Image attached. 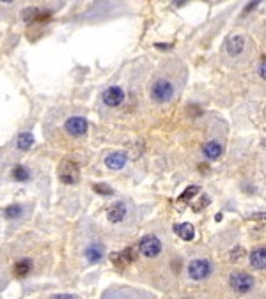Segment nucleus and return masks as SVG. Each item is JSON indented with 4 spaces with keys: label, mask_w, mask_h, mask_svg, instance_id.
I'll use <instances>...</instances> for the list:
<instances>
[{
    "label": "nucleus",
    "mask_w": 266,
    "mask_h": 299,
    "mask_svg": "<svg viewBox=\"0 0 266 299\" xmlns=\"http://www.w3.org/2000/svg\"><path fill=\"white\" fill-rule=\"evenodd\" d=\"M155 46H157L158 50H169V48H172L170 44H163V43H158V44H155Z\"/></svg>",
    "instance_id": "26"
},
{
    "label": "nucleus",
    "mask_w": 266,
    "mask_h": 299,
    "mask_svg": "<svg viewBox=\"0 0 266 299\" xmlns=\"http://www.w3.org/2000/svg\"><path fill=\"white\" fill-rule=\"evenodd\" d=\"M30 170L27 169V167H23V165H16L13 170H11V179L13 181H18V182H25L30 179Z\"/></svg>",
    "instance_id": "18"
},
{
    "label": "nucleus",
    "mask_w": 266,
    "mask_h": 299,
    "mask_svg": "<svg viewBox=\"0 0 266 299\" xmlns=\"http://www.w3.org/2000/svg\"><path fill=\"white\" fill-rule=\"evenodd\" d=\"M4 214H5V218H9V219L20 218V216H23V207H21L20 204H11V206H7L4 209Z\"/></svg>",
    "instance_id": "20"
},
{
    "label": "nucleus",
    "mask_w": 266,
    "mask_h": 299,
    "mask_svg": "<svg viewBox=\"0 0 266 299\" xmlns=\"http://www.w3.org/2000/svg\"><path fill=\"white\" fill-rule=\"evenodd\" d=\"M102 99L106 106L114 108V106H119L124 101V90L121 87H117V85H112V87H108L105 92H103Z\"/></svg>",
    "instance_id": "7"
},
{
    "label": "nucleus",
    "mask_w": 266,
    "mask_h": 299,
    "mask_svg": "<svg viewBox=\"0 0 266 299\" xmlns=\"http://www.w3.org/2000/svg\"><path fill=\"white\" fill-rule=\"evenodd\" d=\"M188 276L195 282H201V280H206L210 274H212L213 267L210 264V260L206 258H194V260L188 264Z\"/></svg>",
    "instance_id": "3"
},
{
    "label": "nucleus",
    "mask_w": 266,
    "mask_h": 299,
    "mask_svg": "<svg viewBox=\"0 0 266 299\" xmlns=\"http://www.w3.org/2000/svg\"><path fill=\"white\" fill-rule=\"evenodd\" d=\"M139 252L144 257L153 258L161 252V243L157 236H144L139 243Z\"/></svg>",
    "instance_id": "4"
},
{
    "label": "nucleus",
    "mask_w": 266,
    "mask_h": 299,
    "mask_svg": "<svg viewBox=\"0 0 266 299\" xmlns=\"http://www.w3.org/2000/svg\"><path fill=\"white\" fill-rule=\"evenodd\" d=\"M243 255H245V250L241 248V246H236V248H234V250L231 252V260H232V262L240 260V258L243 257Z\"/></svg>",
    "instance_id": "23"
},
{
    "label": "nucleus",
    "mask_w": 266,
    "mask_h": 299,
    "mask_svg": "<svg viewBox=\"0 0 266 299\" xmlns=\"http://www.w3.org/2000/svg\"><path fill=\"white\" fill-rule=\"evenodd\" d=\"M93 188H94V191H96V193L106 195V197H108V195L114 193V190H112V188H110L108 184H94Z\"/></svg>",
    "instance_id": "22"
},
{
    "label": "nucleus",
    "mask_w": 266,
    "mask_h": 299,
    "mask_svg": "<svg viewBox=\"0 0 266 299\" xmlns=\"http://www.w3.org/2000/svg\"><path fill=\"white\" fill-rule=\"evenodd\" d=\"M259 75H261L263 80H266V57L261 60V66H259Z\"/></svg>",
    "instance_id": "25"
},
{
    "label": "nucleus",
    "mask_w": 266,
    "mask_h": 299,
    "mask_svg": "<svg viewBox=\"0 0 266 299\" xmlns=\"http://www.w3.org/2000/svg\"><path fill=\"white\" fill-rule=\"evenodd\" d=\"M16 145L20 151H29L32 145H34V135L30 133V131H23L20 133L16 138Z\"/></svg>",
    "instance_id": "17"
},
{
    "label": "nucleus",
    "mask_w": 266,
    "mask_h": 299,
    "mask_svg": "<svg viewBox=\"0 0 266 299\" xmlns=\"http://www.w3.org/2000/svg\"><path fill=\"white\" fill-rule=\"evenodd\" d=\"M133 258H135L133 248H126V250H123V252L114 253V255H112V264H114L115 267H119V269H124L128 264L133 262Z\"/></svg>",
    "instance_id": "9"
},
{
    "label": "nucleus",
    "mask_w": 266,
    "mask_h": 299,
    "mask_svg": "<svg viewBox=\"0 0 266 299\" xmlns=\"http://www.w3.org/2000/svg\"><path fill=\"white\" fill-rule=\"evenodd\" d=\"M103 253H105V248H103L102 243H89L84 250V257L87 258L89 264H98V262L103 258Z\"/></svg>",
    "instance_id": "8"
},
{
    "label": "nucleus",
    "mask_w": 266,
    "mask_h": 299,
    "mask_svg": "<svg viewBox=\"0 0 266 299\" xmlns=\"http://www.w3.org/2000/svg\"><path fill=\"white\" fill-rule=\"evenodd\" d=\"M128 156L124 152L117 151V152H110L108 156L105 158V165L108 167L110 170H121L126 165Z\"/></svg>",
    "instance_id": "11"
},
{
    "label": "nucleus",
    "mask_w": 266,
    "mask_h": 299,
    "mask_svg": "<svg viewBox=\"0 0 266 299\" xmlns=\"http://www.w3.org/2000/svg\"><path fill=\"white\" fill-rule=\"evenodd\" d=\"M13 271H14V276H18V278H25L27 274L32 271V262H30L29 258H20V260L14 264Z\"/></svg>",
    "instance_id": "16"
},
{
    "label": "nucleus",
    "mask_w": 266,
    "mask_h": 299,
    "mask_svg": "<svg viewBox=\"0 0 266 299\" xmlns=\"http://www.w3.org/2000/svg\"><path fill=\"white\" fill-rule=\"evenodd\" d=\"M243 46H245V38L243 36H231L227 39V43H225L227 53L232 55V57H238L243 51Z\"/></svg>",
    "instance_id": "12"
},
{
    "label": "nucleus",
    "mask_w": 266,
    "mask_h": 299,
    "mask_svg": "<svg viewBox=\"0 0 266 299\" xmlns=\"http://www.w3.org/2000/svg\"><path fill=\"white\" fill-rule=\"evenodd\" d=\"M176 94V87H174L172 82L169 80H157L155 84L151 85V99L155 103H167L170 101Z\"/></svg>",
    "instance_id": "1"
},
{
    "label": "nucleus",
    "mask_w": 266,
    "mask_h": 299,
    "mask_svg": "<svg viewBox=\"0 0 266 299\" xmlns=\"http://www.w3.org/2000/svg\"><path fill=\"white\" fill-rule=\"evenodd\" d=\"M174 232L181 237L183 241H192L195 237V230L192 223H177L174 225Z\"/></svg>",
    "instance_id": "15"
},
{
    "label": "nucleus",
    "mask_w": 266,
    "mask_h": 299,
    "mask_svg": "<svg viewBox=\"0 0 266 299\" xmlns=\"http://www.w3.org/2000/svg\"><path fill=\"white\" fill-rule=\"evenodd\" d=\"M249 260L254 269H266V248H256L250 253Z\"/></svg>",
    "instance_id": "13"
},
{
    "label": "nucleus",
    "mask_w": 266,
    "mask_h": 299,
    "mask_svg": "<svg viewBox=\"0 0 266 299\" xmlns=\"http://www.w3.org/2000/svg\"><path fill=\"white\" fill-rule=\"evenodd\" d=\"M59 179L64 182V184H75L76 179H78V167H76L75 161L66 160L60 163Z\"/></svg>",
    "instance_id": "5"
},
{
    "label": "nucleus",
    "mask_w": 266,
    "mask_h": 299,
    "mask_svg": "<svg viewBox=\"0 0 266 299\" xmlns=\"http://www.w3.org/2000/svg\"><path fill=\"white\" fill-rule=\"evenodd\" d=\"M222 152H224V149H222V145H220L218 142H215V140L206 142L203 145V154L208 160H218V158L222 156Z\"/></svg>",
    "instance_id": "14"
},
{
    "label": "nucleus",
    "mask_w": 266,
    "mask_h": 299,
    "mask_svg": "<svg viewBox=\"0 0 266 299\" xmlns=\"http://www.w3.org/2000/svg\"><path fill=\"white\" fill-rule=\"evenodd\" d=\"M254 276L245 271H234V273L229 276V285L234 292L238 294H247V292L252 291L254 287Z\"/></svg>",
    "instance_id": "2"
},
{
    "label": "nucleus",
    "mask_w": 266,
    "mask_h": 299,
    "mask_svg": "<svg viewBox=\"0 0 266 299\" xmlns=\"http://www.w3.org/2000/svg\"><path fill=\"white\" fill-rule=\"evenodd\" d=\"M52 299H80V298L75 294H57V296H52Z\"/></svg>",
    "instance_id": "24"
},
{
    "label": "nucleus",
    "mask_w": 266,
    "mask_h": 299,
    "mask_svg": "<svg viewBox=\"0 0 266 299\" xmlns=\"http://www.w3.org/2000/svg\"><path fill=\"white\" fill-rule=\"evenodd\" d=\"M87 121L80 115H75V117H69L66 123H64V129L68 131L71 136H84L87 133Z\"/></svg>",
    "instance_id": "6"
},
{
    "label": "nucleus",
    "mask_w": 266,
    "mask_h": 299,
    "mask_svg": "<svg viewBox=\"0 0 266 299\" xmlns=\"http://www.w3.org/2000/svg\"><path fill=\"white\" fill-rule=\"evenodd\" d=\"M126 214H128V209L124 202H115L114 206L108 209V213H106L110 223H121V221L126 218Z\"/></svg>",
    "instance_id": "10"
},
{
    "label": "nucleus",
    "mask_w": 266,
    "mask_h": 299,
    "mask_svg": "<svg viewBox=\"0 0 266 299\" xmlns=\"http://www.w3.org/2000/svg\"><path fill=\"white\" fill-rule=\"evenodd\" d=\"M39 16H41V9H38V7L23 9V13H21V18H23V21H27V23L39 21Z\"/></svg>",
    "instance_id": "19"
},
{
    "label": "nucleus",
    "mask_w": 266,
    "mask_h": 299,
    "mask_svg": "<svg viewBox=\"0 0 266 299\" xmlns=\"http://www.w3.org/2000/svg\"><path fill=\"white\" fill-rule=\"evenodd\" d=\"M197 193H199L197 186H188V188L181 193V197H179V202H186V200H190V198L195 197Z\"/></svg>",
    "instance_id": "21"
}]
</instances>
